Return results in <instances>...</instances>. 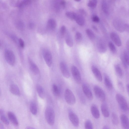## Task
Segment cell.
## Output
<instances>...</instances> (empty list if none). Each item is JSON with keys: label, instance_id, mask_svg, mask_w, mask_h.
I'll use <instances>...</instances> for the list:
<instances>
[{"label": "cell", "instance_id": "obj_1", "mask_svg": "<svg viewBox=\"0 0 129 129\" xmlns=\"http://www.w3.org/2000/svg\"><path fill=\"white\" fill-rule=\"evenodd\" d=\"M45 116L48 123L50 125H53L55 122V114L51 107L48 106L47 107L45 111Z\"/></svg>", "mask_w": 129, "mask_h": 129}, {"label": "cell", "instance_id": "obj_2", "mask_svg": "<svg viewBox=\"0 0 129 129\" xmlns=\"http://www.w3.org/2000/svg\"><path fill=\"white\" fill-rule=\"evenodd\" d=\"M116 99L120 109L124 112L127 111L128 109L126 100L121 94L118 93L116 95Z\"/></svg>", "mask_w": 129, "mask_h": 129}, {"label": "cell", "instance_id": "obj_3", "mask_svg": "<svg viewBox=\"0 0 129 129\" xmlns=\"http://www.w3.org/2000/svg\"><path fill=\"white\" fill-rule=\"evenodd\" d=\"M64 97L66 101L68 104L73 105L75 104L76 101L75 96L70 89H67L65 90Z\"/></svg>", "mask_w": 129, "mask_h": 129}, {"label": "cell", "instance_id": "obj_4", "mask_svg": "<svg viewBox=\"0 0 129 129\" xmlns=\"http://www.w3.org/2000/svg\"><path fill=\"white\" fill-rule=\"evenodd\" d=\"M4 56L5 59L10 65L14 66L15 62V58L14 53L9 50H6L4 52Z\"/></svg>", "mask_w": 129, "mask_h": 129}, {"label": "cell", "instance_id": "obj_5", "mask_svg": "<svg viewBox=\"0 0 129 129\" xmlns=\"http://www.w3.org/2000/svg\"><path fill=\"white\" fill-rule=\"evenodd\" d=\"M125 23L121 19L118 18H115L113 21L114 27L120 33H123L125 31Z\"/></svg>", "mask_w": 129, "mask_h": 129}, {"label": "cell", "instance_id": "obj_6", "mask_svg": "<svg viewBox=\"0 0 129 129\" xmlns=\"http://www.w3.org/2000/svg\"><path fill=\"white\" fill-rule=\"evenodd\" d=\"M95 95L97 99L101 101H104L106 99V95L103 89L100 86L95 85L93 88Z\"/></svg>", "mask_w": 129, "mask_h": 129}, {"label": "cell", "instance_id": "obj_7", "mask_svg": "<svg viewBox=\"0 0 129 129\" xmlns=\"http://www.w3.org/2000/svg\"><path fill=\"white\" fill-rule=\"evenodd\" d=\"M68 117L72 124L75 127H78L79 125V119L77 116L71 109L68 110Z\"/></svg>", "mask_w": 129, "mask_h": 129}, {"label": "cell", "instance_id": "obj_8", "mask_svg": "<svg viewBox=\"0 0 129 129\" xmlns=\"http://www.w3.org/2000/svg\"><path fill=\"white\" fill-rule=\"evenodd\" d=\"M71 72L73 77L76 83L80 84L81 82V77L80 73L77 68L74 66L71 67Z\"/></svg>", "mask_w": 129, "mask_h": 129}, {"label": "cell", "instance_id": "obj_9", "mask_svg": "<svg viewBox=\"0 0 129 129\" xmlns=\"http://www.w3.org/2000/svg\"><path fill=\"white\" fill-rule=\"evenodd\" d=\"M43 58L48 66L50 67L52 63V56L50 51L47 49L43 50Z\"/></svg>", "mask_w": 129, "mask_h": 129}, {"label": "cell", "instance_id": "obj_10", "mask_svg": "<svg viewBox=\"0 0 129 129\" xmlns=\"http://www.w3.org/2000/svg\"><path fill=\"white\" fill-rule=\"evenodd\" d=\"M59 66L63 76L66 78H69L70 77V74L66 63L64 62H61L60 63Z\"/></svg>", "mask_w": 129, "mask_h": 129}, {"label": "cell", "instance_id": "obj_11", "mask_svg": "<svg viewBox=\"0 0 129 129\" xmlns=\"http://www.w3.org/2000/svg\"><path fill=\"white\" fill-rule=\"evenodd\" d=\"M82 87L83 92L88 99L90 100H92L93 99V95L89 86L86 84L83 83Z\"/></svg>", "mask_w": 129, "mask_h": 129}, {"label": "cell", "instance_id": "obj_12", "mask_svg": "<svg viewBox=\"0 0 129 129\" xmlns=\"http://www.w3.org/2000/svg\"><path fill=\"white\" fill-rule=\"evenodd\" d=\"M110 36L112 41L116 46L118 47L121 46V40L117 34L115 32H112L110 33Z\"/></svg>", "mask_w": 129, "mask_h": 129}, {"label": "cell", "instance_id": "obj_13", "mask_svg": "<svg viewBox=\"0 0 129 129\" xmlns=\"http://www.w3.org/2000/svg\"><path fill=\"white\" fill-rule=\"evenodd\" d=\"M120 119L122 128L124 129H129V119L126 115L124 114H121Z\"/></svg>", "mask_w": 129, "mask_h": 129}, {"label": "cell", "instance_id": "obj_14", "mask_svg": "<svg viewBox=\"0 0 129 129\" xmlns=\"http://www.w3.org/2000/svg\"><path fill=\"white\" fill-rule=\"evenodd\" d=\"M28 60L30 69L31 71L35 75H38L40 72L37 66L30 58H29Z\"/></svg>", "mask_w": 129, "mask_h": 129}, {"label": "cell", "instance_id": "obj_15", "mask_svg": "<svg viewBox=\"0 0 129 129\" xmlns=\"http://www.w3.org/2000/svg\"><path fill=\"white\" fill-rule=\"evenodd\" d=\"M91 69L92 72L97 80L99 82H101L102 80V77L100 70L94 66H91Z\"/></svg>", "mask_w": 129, "mask_h": 129}, {"label": "cell", "instance_id": "obj_16", "mask_svg": "<svg viewBox=\"0 0 129 129\" xmlns=\"http://www.w3.org/2000/svg\"><path fill=\"white\" fill-rule=\"evenodd\" d=\"M97 47L99 51L101 53H105L107 49L106 43L102 39L100 40L98 42Z\"/></svg>", "mask_w": 129, "mask_h": 129}, {"label": "cell", "instance_id": "obj_17", "mask_svg": "<svg viewBox=\"0 0 129 129\" xmlns=\"http://www.w3.org/2000/svg\"><path fill=\"white\" fill-rule=\"evenodd\" d=\"M7 115L9 120L13 125L16 126L18 125V120L15 114L13 112H8Z\"/></svg>", "mask_w": 129, "mask_h": 129}, {"label": "cell", "instance_id": "obj_18", "mask_svg": "<svg viewBox=\"0 0 129 129\" xmlns=\"http://www.w3.org/2000/svg\"><path fill=\"white\" fill-rule=\"evenodd\" d=\"M104 80L105 85L107 88L109 90L112 89L113 88L112 82L109 76L106 74H104Z\"/></svg>", "mask_w": 129, "mask_h": 129}, {"label": "cell", "instance_id": "obj_19", "mask_svg": "<svg viewBox=\"0 0 129 129\" xmlns=\"http://www.w3.org/2000/svg\"><path fill=\"white\" fill-rule=\"evenodd\" d=\"M91 111L93 116L98 119L100 117V113L97 106L95 104L91 105L90 108Z\"/></svg>", "mask_w": 129, "mask_h": 129}, {"label": "cell", "instance_id": "obj_20", "mask_svg": "<svg viewBox=\"0 0 129 129\" xmlns=\"http://www.w3.org/2000/svg\"><path fill=\"white\" fill-rule=\"evenodd\" d=\"M101 110L103 116L105 118L108 117L110 115L108 106L106 103H102L101 106Z\"/></svg>", "mask_w": 129, "mask_h": 129}, {"label": "cell", "instance_id": "obj_21", "mask_svg": "<svg viewBox=\"0 0 129 129\" xmlns=\"http://www.w3.org/2000/svg\"><path fill=\"white\" fill-rule=\"evenodd\" d=\"M101 7L104 14L106 16H108L110 13L109 8L108 4L106 0H102Z\"/></svg>", "mask_w": 129, "mask_h": 129}, {"label": "cell", "instance_id": "obj_22", "mask_svg": "<svg viewBox=\"0 0 129 129\" xmlns=\"http://www.w3.org/2000/svg\"><path fill=\"white\" fill-rule=\"evenodd\" d=\"M10 90L13 94L19 95L20 94V92L18 86L15 84H11L10 87Z\"/></svg>", "mask_w": 129, "mask_h": 129}, {"label": "cell", "instance_id": "obj_23", "mask_svg": "<svg viewBox=\"0 0 129 129\" xmlns=\"http://www.w3.org/2000/svg\"><path fill=\"white\" fill-rule=\"evenodd\" d=\"M64 36L67 45L69 47H72L73 45V42L71 34L69 32H66Z\"/></svg>", "mask_w": 129, "mask_h": 129}, {"label": "cell", "instance_id": "obj_24", "mask_svg": "<svg viewBox=\"0 0 129 129\" xmlns=\"http://www.w3.org/2000/svg\"><path fill=\"white\" fill-rule=\"evenodd\" d=\"M36 89L39 96L42 99H44L45 96V93L42 86L39 84H38L36 86Z\"/></svg>", "mask_w": 129, "mask_h": 129}, {"label": "cell", "instance_id": "obj_25", "mask_svg": "<svg viewBox=\"0 0 129 129\" xmlns=\"http://www.w3.org/2000/svg\"><path fill=\"white\" fill-rule=\"evenodd\" d=\"M56 26V23L55 21L53 19H49L47 23L48 28L51 30H53L55 29Z\"/></svg>", "mask_w": 129, "mask_h": 129}, {"label": "cell", "instance_id": "obj_26", "mask_svg": "<svg viewBox=\"0 0 129 129\" xmlns=\"http://www.w3.org/2000/svg\"><path fill=\"white\" fill-rule=\"evenodd\" d=\"M114 67L115 72L117 76L119 78H122L123 76V73L120 66L118 64H116L114 65Z\"/></svg>", "mask_w": 129, "mask_h": 129}, {"label": "cell", "instance_id": "obj_27", "mask_svg": "<svg viewBox=\"0 0 129 129\" xmlns=\"http://www.w3.org/2000/svg\"><path fill=\"white\" fill-rule=\"evenodd\" d=\"M79 25L83 26L85 23V20L83 16L81 15H77L75 20Z\"/></svg>", "mask_w": 129, "mask_h": 129}, {"label": "cell", "instance_id": "obj_28", "mask_svg": "<svg viewBox=\"0 0 129 129\" xmlns=\"http://www.w3.org/2000/svg\"><path fill=\"white\" fill-rule=\"evenodd\" d=\"M0 119L1 121L5 124L8 125L9 124V121L5 115L4 111L3 109L0 110Z\"/></svg>", "mask_w": 129, "mask_h": 129}, {"label": "cell", "instance_id": "obj_29", "mask_svg": "<svg viewBox=\"0 0 129 129\" xmlns=\"http://www.w3.org/2000/svg\"><path fill=\"white\" fill-rule=\"evenodd\" d=\"M30 109L31 113L33 115H35L37 113V108L36 104L34 102H32L30 105Z\"/></svg>", "mask_w": 129, "mask_h": 129}, {"label": "cell", "instance_id": "obj_30", "mask_svg": "<svg viewBox=\"0 0 129 129\" xmlns=\"http://www.w3.org/2000/svg\"><path fill=\"white\" fill-rule=\"evenodd\" d=\"M111 120L112 123L114 125H117L119 123V119L117 115L114 112L111 115Z\"/></svg>", "mask_w": 129, "mask_h": 129}, {"label": "cell", "instance_id": "obj_31", "mask_svg": "<svg viewBox=\"0 0 129 129\" xmlns=\"http://www.w3.org/2000/svg\"><path fill=\"white\" fill-rule=\"evenodd\" d=\"M52 91L53 94L55 96H58L60 94V91L58 86L55 84H53L52 86Z\"/></svg>", "mask_w": 129, "mask_h": 129}, {"label": "cell", "instance_id": "obj_32", "mask_svg": "<svg viewBox=\"0 0 129 129\" xmlns=\"http://www.w3.org/2000/svg\"><path fill=\"white\" fill-rule=\"evenodd\" d=\"M86 33L88 38L91 40H93L95 38V35L93 31L90 29L86 30Z\"/></svg>", "mask_w": 129, "mask_h": 129}, {"label": "cell", "instance_id": "obj_33", "mask_svg": "<svg viewBox=\"0 0 129 129\" xmlns=\"http://www.w3.org/2000/svg\"><path fill=\"white\" fill-rule=\"evenodd\" d=\"M108 46L111 51L113 54L116 53L117 49L114 44L112 42L110 41L108 43Z\"/></svg>", "mask_w": 129, "mask_h": 129}, {"label": "cell", "instance_id": "obj_34", "mask_svg": "<svg viewBox=\"0 0 129 129\" xmlns=\"http://www.w3.org/2000/svg\"><path fill=\"white\" fill-rule=\"evenodd\" d=\"M66 15L67 17L73 20H75L77 15L75 13L71 12H67Z\"/></svg>", "mask_w": 129, "mask_h": 129}, {"label": "cell", "instance_id": "obj_35", "mask_svg": "<svg viewBox=\"0 0 129 129\" xmlns=\"http://www.w3.org/2000/svg\"><path fill=\"white\" fill-rule=\"evenodd\" d=\"M85 128L86 129H92L93 126L92 124L91 121L89 119H87L85 121L84 124Z\"/></svg>", "mask_w": 129, "mask_h": 129}, {"label": "cell", "instance_id": "obj_36", "mask_svg": "<svg viewBox=\"0 0 129 129\" xmlns=\"http://www.w3.org/2000/svg\"><path fill=\"white\" fill-rule=\"evenodd\" d=\"M97 4V0H89L87 5L90 8H94L96 6Z\"/></svg>", "mask_w": 129, "mask_h": 129}, {"label": "cell", "instance_id": "obj_37", "mask_svg": "<svg viewBox=\"0 0 129 129\" xmlns=\"http://www.w3.org/2000/svg\"><path fill=\"white\" fill-rule=\"evenodd\" d=\"M123 55L126 63L129 66V53L125 50L124 51Z\"/></svg>", "mask_w": 129, "mask_h": 129}, {"label": "cell", "instance_id": "obj_38", "mask_svg": "<svg viewBox=\"0 0 129 129\" xmlns=\"http://www.w3.org/2000/svg\"><path fill=\"white\" fill-rule=\"evenodd\" d=\"M120 58L122 64L124 68L126 69H128L129 66L126 63L124 58L123 54H121Z\"/></svg>", "mask_w": 129, "mask_h": 129}, {"label": "cell", "instance_id": "obj_39", "mask_svg": "<svg viewBox=\"0 0 129 129\" xmlns=\"http://www.w3.org/2000/svg\"><path fill=\"white\" fill-rule=\"evenodd\" d=\"M118 87L119 89L121 91L124 92V88L122 82L120 81H118L117 82Z\"/></svg>", "mask_w": 129, "mask_h": 129}, {"label": "cell", "instance_id": "obj_40", "mask_svg": "<svg viewBox=\"0 0 129 129\" xmlns=\"http://www.w3.org/2000/svg\"><path fill=\"white\" fill-rule=\"evenodd\" d=\"M82 35L81 33L79 32L76 33L75 35V38L76 41L78 42L80 41L82 39Z\"/></svg>", "mask_w": 129, "mask_h": 129}, {"label": "cell", "instance_id": "obj_41", "mask_svg": "<svg viewBox=\"0 0 129 129\" xmlns=\"http://www.w3.org/2000/svg\"><path fill=\"white\" fill-rule=\"evenodd\" d=\"M66 33V28L65 26L64 25L62 26L60 29V33L61 36L62 37H64Z\"/></svg>", "mask_w": 129, "mask_h": 129}, {"label": "cell", "instance_id": "obj_42", "mask_svg": "<svg viewBox=\"0 0 129 129\" xmlns=\"http://www.w3.org/2000/svg\"><path fill=\"white\" fill-rule=\"evenodd\" d=\"M18 43L20 46L22 48H23L24 47V41L21 38L18 40Z\"/></svg>", "mask_w": 129, "mask_h": 129}, {"label": "cell", "instance_id": "obj_43", "mask_svg": "<svg viewBox=\"0 0 129 129\" xmlns=\"http://www.w3.org/2000/svg\"><path fill=\"white\" fill-rule=\"evenodd\" d=\"M92 20L94 22L98 23L100 21V19L99 17L97 16L94 15L92 16Z\"/></svg>", "mask_w": 129, "mask_h": 129}, {"label": "cell", "instance_id": "obj_44", "mask_svg": "<svg viewBox=\"0 0 129 129\" xmlns=\"http://www.w3.org/2000/svg\"><path fill=\"white\" fill-rule=\"evenodd\" d=\"M17 27L19 29L22 30L24 27V25L22 23L19 22L17 25Z\"/></svg>", "mask_w": 129, "mask_h": 129}, {"label": "cell", "instance_id": "obj_45", "mask_svg": "<svg viewBox=\"0 0 129 129\" xmlns=\"http://www.w3.org/2000/svg\"><path fill=\"white\" fill-rule=\"evenodd\" d=\"M124 30L128 33L129 34V24L127 23H125Z\"/></svg>", "mask_w": 129, "mask_h": 129}, {"label": "cell", "instance_id": "obj_46", "mask_svg": "<svg viewBox=\"0 0 129 129\" xmlns=\"http://www.w3.org/2000/svg\"><path fill=\"white\" fill-rule=\"evenodd\" d=\"M126 47L127 51L129 53V39L128 40L126 43Z\"/></svg>", "mask_w": 129, "mask_h": 129}, {"label": "cell", "instance_id": "obj_47", "mask_svg": "<svg viewBox=\"0 0 129 129\" xmlns=\"http://www.w3.org/2000/svg\"><path fill=\"white\" fill-rule=\"evenodd\" d=\"M60 4L63 7H65L66 5L65 1L63 0L61 1L60 2Z\"/></svg>", "mask_w": 129, "mask_h": 129}, {"label": "cell", "instance_id": "obj_48", "mask_svg": "<svg viewBox=\"0 0 129 129\" xmlns=\"http://www.w3.org/2000/svg\"><path fill=\"white\" fill-rule=\"evenodd\" d=\"M126 89L127 93L129 95V83L127 84L126 85Z\"/></svg>", "mask_w": 129, "mask_h": 129}, {"label": "cell", "instance_id": "obj_49", "mask_svg": "<svg viewBox=\"0 0 129 129\" xmlns=\"http://www.w3.org/2000/svg\"><path fill=\"white\" fill-rule=\"evenodd\" d=\"M103 129H109L110 128L109 126L107 125H104L103 128Z\"/></svg>", "mask_w": 129, "mask_h": 129}, {"label": "cell", "instance_id": "obj_50", "mask_svg": "<svg viewBox=\"0 0 129 129\" xmlns=\"http://www.w3.org/2000/svg\"><path fill=\"white\" fill-rule=\"evenodd\" d=\"M115 1L116 0H109V2L110 3L113 4L115 3Z\"/></svg>", "mask_w": 129, "mask_h": 129}, {"label": "cell", "instance_id": "obj_51", "mask_svg": "<svg viewBox=\"0 0 129 129\" xmlns=\"http://www.w3.org/2000/svg\"><path fill=\"white\" fill-rule=\"evenodd\" d=\"M34 25L33 24H30L29 25V27L30 28H32L34 27Z\"/></svg>", "mask_w": 129, "mask_h": 129}, {"label": "cell", "instance_id": "obj_52", "mask_svg": "<svg viewBox=\"0 0 129 129\" xmlns=\"http://www.w3.org/2000/svg\"><path fill=\"white\" fill-rule=\"evenodd\" d=\"M4 128V127L3 125L1 123H0V129H3Z\"/></svg>", "mask_w": 129, "mask_h": 129}, {"label": "cell", "instance_id": "obj_53", "mask_svg": "<svg viewBox=\"0 0 129 129\" xmlns=\"http://www.w3.org/2000/svg\"><path fill=\"white\" fill-rule=\"evenodd\" d=\"M27 129H34V128H33V127H30V126H28V127H27V128H26Z\"/></svg>", "mask_w": 129, "mask_h": 129}, {"label": "cell", "instance_id": "obj_54", "mask_svg": "<svg viewBox=\"0 0 129 129\" xmlns=\"http://www.w3.org/2000/svg\"><path fill=\"white\" fill-rule=\"evenodd\" d=\"M93 28L94 29H95V30H97V28L95 27L94 26H93Z\"/></svg>", "mask_w": 129, "mask_h": 129}, {"label": "cell", "instance_id": "obj_55", "mask_svg": "<svg viewBox=\"0 0 129 129\" xmlns=\"http://www.w3.org/2000/svg\"><path fill=\"white\" fill-rule=\"evenodd\" d=\"M75 0V1H76V2H79L80 1H81V0Z\"/></svg>", "mask_w": 129, "mask_h": 129}, {"label": "cell", "instance_id": "obj_56", "mask_svg": "<svg viewBox=\"0 0 129 129\" xmlns=\"http://www.w3.org/2000/svg\"><path fill=\"white\" fill-rule=\"evenodd\" d=\"M128 15H129V10L128 11Z\"/></svg>", "mask_w": 129, "mask_h": 129}, {"label": "cell", "instance_id": "obj_57", "mask_svg": "<svg viewBox=\"0 0 129 129\" xmlns=\"http://www.w3.org/2000/svg\"></svg>", "mask_w": 129, "mask_h": 129}]
</instances>
